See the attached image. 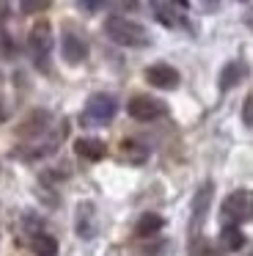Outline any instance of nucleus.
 <instances>
[{"mask_svg": "<svg viewBox=\"0 0 253 256\" xmlns=\"http://www.w3.org/2000/svg\"><path fill=\"white\" fill-rule=\"evenodd\" d=\"M104 30H108V36L121 47H148L152 44L148 30L143 28V25L126 20V17H110L108 22H104Z\"/></svg>", "mask_w": 253, "mask_h": 256, "instance_id": "1", "label": "nucleus"}, {"mask_svg": "<svg viewBox=\"0 0 253 256\" xmlns=\"http://www.w3.org/2000/svg\"><path fill=\"white\" fill-rule=\"evenodd\" d=\"M28 47H30V58L36 64L38 72L50 69V52H52V30L47 22H38L28 36Z\"/></svg>", "mask_w": 253, "mask_h": 256, "instance_id": "2", "label": "nucleus"}, {"mask_svg": "<svg viewBox=\"0 0 253 256\" xmlns=\"http://www.w3.org/2000/svg\"><path fill=\"white\" fill-rule=\"evenodd\" d=\"M223 218L228 223H248L253 220V193L250 190H234L223 201Z\"/></svg>", "mask_w": 253, "mask_h": 256, "instance_id": "3", "label": "nucleus"}, {"mask_svg": "<svg viewBox=\"0 0 253 256\" xmlns=\"http://www.w3.org/2000/svg\"><path fill=\"white\" fill-rule=\"evenodd\" d=\"M126 113L135 122H154V118L165 116L168 108H165V102L154 100V96H132L130 105H126Z\"/></svg>", "mask_w": 253, "mask_h": 256, "instance_id": "4", "label": "nucleus"}, {"mask_svg": "<svg viewBox=\"0 0 253 256\" xmlns=\"http://www.w3.org/2000/svg\"><path fill=\"white\" fill-rule=\"evenodd\" d=\"M116 110H118L116 96L94 94L91 100H88V105H86V118H88V122H96V124H108L110 118L116 116Z\"/></svg>", "mask_w": 253, "mask_h": 256, "instance_id": "5", "label": "nucleus"}, {"mask_svg": "<svg viewBox=\"0 0 253 256\" xmlns=\"http://www.w3.org/2000/svg\"><path fill=\"white\" fill-rule=\"evenodd\" d=\"M74 232L80 240H94L96 237V206L91 201H80L74 212Z\"/></svg>", "mask_w": 253, "mask_h": 256, "instance_id": "6", "label": "nucleus"}, {"mask_svg": "<svg viewBox=\"0 0 253 256\" xmlns=\"http://www.w3.org/2000/svg\"><path fill=\"white\" fill-rule=\"evenodd\" d=\"M60 52H64V61L69 66H80L82 61L88 58V44L80 34L74 30H66L64 34V42H60Z\"/></svg>", "mask_w": 253, "mask_h": 256, "instance_id": "7", "label": "nucleus"}, {"mask_svg": "<svg viewBox=\"0 0 253 256\" xmlns=\"http://www.w3.org/2000/svg\"><path fill=\"white\" fill-rule=\"evenodd\" d=\"M146 80L160 91H174V88H179L182 78L174 66H168V64H154V66L146 69Z\"/></svg>", "mask_w": 253, "mask_h": 256, "instance_id": "8", "label": "nucleus"}, {"mask_svg": "<svg viewBox=\"0 0 253 256\" xmlns=\"http://www.w3.org/2000/svg\"><path fill=\"white\" fill-rule=\"evenodd\" d=\"M212 196H214V184L212 182L201 184V190H198L196 198H192V228H198L204 223L206 210H209V204H212Z\"/></svg>", "mask_w": 253, "mask_h": 256, "instance_id": "9", "label": "nucleus"}, {"mask_svg": "<svg viewBox=\"0 0 253 256\" xmlns=\"http://www.w3.org/2000/svg\"><path fill=\"white\" fill-rule=\"evenodd\" d=\"M248 78V64L242 61H228L220 72V91H231Z\"/></svg>", "mask_w": 253, "mask_h": 256, "instance_id": "10", "label": "nucleus"}, {"mask_svg": "<svg viewBox=\"0 0 253 256\" xmlns=\"http://www.w3.org/2000/svg\"><path fill=\"white\" fill-rule=\"evenodd\" d=\"M74 152L80 157H86V160H102L104 154H108V146L102 144V140H96V138H80V140H74Z\"/></svg>", "mask_w": 253, "mask_h": 256, "instance_id": "11", "label": "nucleus"}, {"mask_svg": "<svg viewBox=\"0 0 253 256\" xmlns=\"http://www.w3.org/2000/svg\"><path fill=\"white\" fill-rule=\"evenodd\" d=\"M30 250L36 256H55V254H58V240H55L52 234L38 232V234H33V237H30Z\"/></svg>", "mask_w": 253, "mask_h": 256, "instance_id": "12", "label": "nucleus"}, {"mask_svg": "<svg viewBox=\"0 0 253 256\" xmlns=\"http://www.w3.org/2000/svg\"><path fill=\"white\" fill-rule=\"evenodd\" d=\"M162 226H165V220L157 215V212H146V215H140V220H138L135 234L138 237H154Z\"/></svg>", "mask_w": 253, "mask_h": 256, "instance_id": "13", "label": "nucleus"}, {"mask_svg": "<svg viewBox=\"0 0 253 256\" xmlns=\"http://www.w3.org/2000/svg\"><path fill=\"white\" fill-rule=\"evenodd\" d=\"M220 245H223L226 250H240L242 245H245V234H242V228L236 226V223L223 226V232H220Z\"/></svg>", "mask_w": 253, "mask_h": 256, "instance_id": "14", "label": "nucleus"}, {"mask_svg": "<svg viewBox=\"0 0 253 256\" xmlns=\"http://www.w3.org/2000/svg\"><path fill=\"white\" fill-rule=\"evenodd\" d=\"M152 12H154V17H157V22H162L165 28H176V25H179V20L174 17V12L165 6L162 0H152Z\"/></svg>", "mask_w": 253, "mask_h": 256, "instance_id": "15", "label": "nucleus"}, {"mask_svg": "<svg viewBox=\"0 0 253 256\" xmlns=\"http://www.w3.org/2000/svg\"><path fill=\"white\" fill-rule=\"evenodd\" d=\"M124 157L130 162H143L148 157V149H143L140 144H132V140H126L124 144Z\"/></svg>", "mask_w": 253, "mask_h": 256, "instance_id": "16", "label": "nucleus"}, {"mask_svg": "<svg viewBox=\"0 0 253 256\" xmlns=\"http://www.w3.org/2000/svg\"><path fill=\"white\" fill-rule=\"evenodd\" d=\"M22 226H25L28 237H33V234L44 232V220L36 215V212H25V215H22Z\"/></svg>", "mask_w": 253, "mask_h": 256, "instance_id": "17", "label": "nucleus"}, {"mask_svg": "<svg viewBox=\"0 0 253 256\" xmlns=\"http://www.w3.org/2000/svg\"><path fill=\"white\" fill-rule=\"evenodd\" d=\"M47 122H50V113H44V110L33 113V118L28 122L25 132H44V130H47Z\"/></svg>", "mask_w": 253, "mask_h": 256, "instance_id": "18", "label": "nucleus"}, {"mask_svg": "<svg viewBox=\"0 0 253 256\" xmlns=\"http://www.w3.org/2000/svg\"><path fill=\"white\" fill-rule=\"evenodd\" d=\"M20 6L25 14H36V12H44L50 6V0H20Z\"/></svg>", "mask_w": 253, "mask_h": 256, "instance_id": "19", "label": "nucleus"}, {"mask_svg": "<svg viewBox=\"0 0 253 256\" xmlns=\"http://www.w3.org/2000/svg\"><path fill=\"white\" fill-rule=\"evenodd\" d=\"M242 122H245L248 130H253V94L245 100V108H242Z\"/></svg>", "mask_w": 253, "mask_h": 256, "instance_id": "20", "label": "nucleus"}, {"mask_svg": "<svg viewBox=\"0 0 253 256\" xmlns=\"http://www.w3.org/2000/svg\"><path fill=\"white\" fill-rule=\"evenodd\" d=\"M77 3H80V8H82V12H88V14H96L99 8L104 6V0H77Z\"/></svg>", "mask_w": 253, "mask_h": 256, "instance_id": "21", "label": "nucleus"}, {"mask_svg": "<svg viewBox=\"0 0 253 256\" xmlns=\"http://www.w3.org/2000/svg\"><path fill=\"white\" fill-rule=\"evenodd\" d=\"M174 3H176V6H179V8H187V6H190L187 0H174Z\"/></svg>", "mask_w": 253, "mask_h": 256, "instance_id": "22", "label": "nucleus"}, {"mask_svg": "<svg viewBox=\"0 0 253 256\" xmlns=\"http://www.w3.org/2000/svg\"><path fill=\"white\" fill-rule=\"evenodd\" d=\"M6 122V110H3V105H0V124Z\"/></svg>", "mask_w": 253, "mask_h": 256, "instance_id": "23", "label": "nucleus"}]
</instances>
